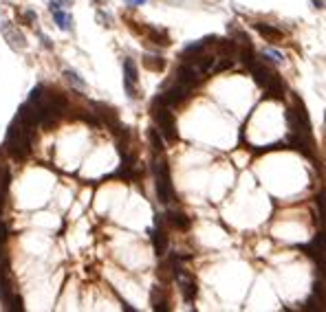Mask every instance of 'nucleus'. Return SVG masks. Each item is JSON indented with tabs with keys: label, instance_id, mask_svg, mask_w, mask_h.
I'll return each instance as SVG.
<instances>
[{
	"label": "nucleus",
	"instance_id": "nucleus-1",
	"mask_svg": "<svg viewBox=\"0 0 326 312\" xmlns=\"http://www.w3.org/2000/svg\"><path fill=\"white\" fill-rule=\"evenodd\" d=\"M29 104L35 112L38 125H42L44 130H51L66 112L64 97L60 93H47L44 88H33L31 95H29Z\"/></svg>",
	"mask_w": 326,
	"mask_h": 312
},
{
	"label": "nucleus",
	"instance_id": "nucleus-24",
	"mask_svg": "<svg viewBox=\"0 0 326 312\" xmlns=\"http://www.w3.org/2000/svg\"><path fill=\"white\" fill-rule=\"evenodd\" d=\"M64 77L69 79V84H73L78 90H84V88H86V84L80 79V75L75 73V70H64Z\"/></svg>",
	"mask_w": 326,
	"mask_h": 312
},
{
	"label": "nucleus",
	"instance_id": "nucleus-15",
	"mask_svg": "<svg viewBox=\"0 0 326 312\" xmlns=\"http://www.w3.org/2000/svg\"><path fill=\"white\" fill-rule=\"evenodd\" d=\"M165 218H167V222H170L174 229H179V231H187L190 224H192V220L187 218L183 211H167Z\"/></svg>",
	"mask_w": 326,
	"mask_h": 312
},
{
	"label": "nucleus",
	"instance_id": "nucleus-27",
	"mask_svg": "<svg viewBox=\"0 0 326 312\" xmlns=\"http://www.w3.org/2000/svg\"><path fill=\"white\" fill-rule=\"evenodd\" d=\"M146 0H130V4H144Z\"/></svg>",
	"mask_w": 326,
	"mask_h": 312
},
{
	"label": "nucleus",
	"instance_id": "nucleus-21",
	"mask_svg": "<svg viewBox=\"0 0 326 312\" xmlns=\"http://www.w3.org/2000/svg\"><path fill=\"white\" fill-rule=\"evenodd\" d=\"M51 11H53V16H55V20H58V24L62 29H71L73 27V18L71 16H66V13H62L60 11V7L55 2H51Z\"/></svg>",
	"mask_w": 326,
	"mask_h": 312
},
{
	"label": "nucleus",
	"instance_id": "nucleus-17",
	"mask_svg": "<svg viewBox=\"0 0 326 312\" xmlns=\"http://www.w3.org/2000/svg\"><path fill=\"white\" fill-rule=\"evenodd\" d=\"M302 250H304L307 255H311V257H320V262H322V257H324V255H322V253H324V235L320 233L311 244L302 247Z\"/></svg>",
	"mask_w": 326,
	"mask_h": 312
},
{
	"label": "nucleus",
	"instance_id": "nucleus-16",
	"mask_svg": "<svg viewBox=\"0 0 326 312\" xmlns=\"http://www.w3.org/2000/svg\"><path fill=\"white\" fill-rule=\"evenodd\" d=\"M256 31L262 35L264 40H269V42H278V40H282V31L276 27H271V24H264V22H258L256 24Z\"/></svg>",
	"mask_w": 326,
	"mask_h": 312
},
{
	"label": "nucleus",
	"instance_id": "nucleus-20",
	"mask_svg": "<svg viewBox=\"0 0 326 312\" xmlns=\"http://www.w3.org/2000/svg\"><path fill=\"white\" fill-rule=\"evenodd\" d=\"M144 66H146L148 70H152V73H161V70L165 68V60L157 58V55H146V58H144Z\"/></svg>",
	"mask_w": 326,
	"mask_h": 312
},
{
	"label": "nucleus",
	"instance_id": "nucleus-5",
	"mask_svg": "<svg viewBox=\"0 0 326 312\" xmlns=\"http://www.w3.org/2000/svg\"><path fill=\"white\" fill-rule=\"evenodd\" d=\"M13 295H16V290H13V279H11V270H9V259L2 257V262H0V301L4 304V308L9 310V304H11Z\"/></svg>",
	"mask_w": 326,
	"mask_h": 312
},
{
	"label": "nucleus",
	"instance_id": "nucleus-4",
	"mask_svg": "<svg viewBox=\"0 0 326 312\" xmlns=\"http://www.w3.org/2000/svg\"><path fill=\"white\" fill-rule=\"evenodd\" d=\"M155 174H157V198L159 202L167 204L174 198V189H172V178H170V167H167V161H157L155 163Z\"/></svg>",
	"mask_w": 326,
	"mask_h": 312
},
{
	"label": "nucleus",
	"instance_id": "nucleus-10",
	"mask_svg": "<svg viewBox=\"0 0 326 312\" xmlns=\"http://www.w3.org/2000/svg\"><path fill=\"white\" fill-rule=\"evenodd\" d=\"M137 81H139L137 64L132 62L130 58H126L124 60V84H126V90H128L130 97H137Z\"/></svg>",
	"mask_w": 326,
	"mask_h": 312
},
{
	"label": "nucleus",
	"instance_id": "nucleus-6",
	"mask_svg": "<svg viewBox=\"0 0 326 312\" xmlns=\"http://www.w3.org/2000/svg\"><path fill=\"white\" fill-rule=\"evenodd\" d=\"M187 97H190V88L176 81L174 86H170V88H167L165 93L159 97V101H161V104H165V106H179V104H183V101L187 99Z\"/></svg>",
	"mask_w": 326,
	"mask_h": 312
},
{
	"label": "nucleus",
	"instance_id": "nucleus-25",
	"mask_svg": "<svg viewBox=\"0 0 326 312\" xmlns=\"http://www.w3.org/2000/svg\"><path fill=\"white\" fill-rule=\"evenodd\" d=\"M4 202H7V189L0 187V211L4 209Z\"/></svg>",
	"mask_w": 326,
	"mask_h": 312
},
{
	"label": "nucleus",
	"instance_id": "nucleus-22",
	"mask_svg": "<svg viewBox=\"0 0 326 312\" xmlns=\"http://www.w3.org/2000/svg\"><path fill=\"white\" fill-rule=\"evenodd\" d=\"M146 33H148V38H150L155 44H161V47H167V44H170V38H167L165 31H159V29H148Z\"/></svg>",
	"mask_w": 326,
	"mask_h": 312
},
{
	"label": "nucleus",
	"instance_id": "nucleus-8",
	"mask_svg": "<svg viewBox=\"0 0 326 312\" xmlns=\"http://www.w3.org/2000/svg\"><path fill=\"white\" fill-rule=\"evenodd\" d=\"M176 81L183 84V86H187V88H192V86H196V84H201L203 81V73L196 68V66L185 64V66H181V68L176 70Z\"/></svg>",
	"mask_w": 326,
	"mask_h": 312
},
{
	"label": "nucleus",
	"instance_id": "nucleus-28",
	"mask_svg": "<svg viewBox=\"0 0 326 312\" xmlns=\"http://www.w3.org/2000/svg\"><path fill=\"white\" fill-rule=\"evenodd\" d=\"M313 4L315 7H322V0H313Z\"/></svg>",
	"mask_w": 326,
	"mask_h": 312
},
{
	"label": "nucleus",
	"instance_id": "nucleus-26",
	"mask_svg": "<svg viewBox=\"0 0 326 312\" xmlns=\"http://www.w3.org/2000/svg\"><path fill=\"white\" fill-rule=\"evenodd\" d=\"M33 20H35L33 11H24V22H33Z\"/></svg>",
	"mask_w": 326,
	"mask_h": 312
},
{
	"label": "nucleus",
	"instance_id": "nucleus-14",
	"mask_svg": "<svg viewBox=\"0 0 326 312\" xmlns=\"http://www.w3.org/2000/svg\"><path fill=\"white\" fill-rule=\"evenodd\" d=\"M152 244H155V253L157 255H165V250H167V235H165V231H163V227H161L159 216H157V229L152 231Z\"/></svg>",
	"mask_w": 326,
	"mask_h": 312
},
{
	"label": "nucleus",
	"instance_id": "nucleus-13",
	"mask_svg": "<svg viewBox=\"0 0 326 312\" xmlns=\"http://www.w3.org/2000/svg\"><path fill=\"white\" fill-rule=\"evenodd\" d=\"M249 70H251L253 79H256V84H258V86H262V88H264V86H267V84H269V81H271L273 77H278V75L273 73V70L269 68V66L260 64V62H258V60H256V62H253L251 66H249Z\"/></svg>",
	"mask_w": 326,
	"mask_h": 312
},
{
	"label": "nucleus",
	"instance_id": "nucleus-19",
	"mask_svg": "<svg viewBox=\"0 0 326 312\" xmlns=\"http://www.w3.org/2000/svg\"><path fill=\"white\" fill-rule=\"evenodd\" d=\"M264 95H267L269 99H282L284 95H282V81H280V77H273L264 86Z\"/></svg>",
	"mask_w": 326,
	"mask_h": 312
},
{
	"label": "nucleus",
	"instance_id": "nucleus-9",
	"mask_svg": "<svg viewBox=\"0 0 326 312\" xmlns=\"http://www.w3.org/2000/svg\"><path fill=\"white\" fill-rule=\"evenodd\" d=\"M2 35H4V40L9 42V47H11V49H16V51L27 49V38H24L22 31H18V27H13L11 22L2 24Z\"/></svg>",
	"mask_w": 326,
	"mask_h": 312
},
{
	"label": "nucleus",
	"instance_id": "nucleus-18",
	"mask_svg": "<svg viewBox=\"0 0 326 312\" xmlns=\"http://www.w3.org/2000/svg\"><path fill=\"white\" fill-rule=\"evenodd\" d=\"M152 308H155L157 312H165V310H170V306H167V297H165V290L163 288H159V286H157L155 290H152Z\"/></svg>",
	"mask_w": 326,
	"mask_h": 312
},
{
	"label": "nucleus",
	"instance_id": "nucleus-3",
	"mask_svg": "<svg viewBox=\"0 0 326 312\" xmlns=\"http://www.w3.org/2000/svg\"><path fill=\"white\" fill-rule=\"evenodd\" d=\"M152 115H155L157 124H159V130H161L163 139H167V141H176L179 132H176V121H174V115L170 112V106L161 104V101L157 99V101H155V106H152Z\"/></svg>",
	"mask_w": 326,
	"mask_h": 312
},
{
	"label": "nucleus",
	"instance_id": "nucleus-12",
	"mask_svg": "<svg viewBox=\"0 0 326 312\" xmlns=\"http://www.w3.org/2000/svg\"><path fill=\"white\" fill-rule=\"evenodd\" d=\"M95 108H97V115L101 117V121L106 124V127H110V130L119 132L121 130V124H119V117H117L115 108H110V106H104V104H95Z\"/></svg>",
	"mask_w": 326,
	"mask_h": 312
},
{
	"label": "nucleus",
	"instance_id": "nucleus-2",
	"mask_svg": "<svg viewBox=\"0 0 326 312\" xmlns=\"http://www.w3.org/2000/svg\"><path fill=\"white\" fill-rule=\"evenodd\" d=\"M9 156L16 158V161H24L29 158L33 150V130H29L27 125H22L16 119L7 130V141H4Z\"/></svg>",
	"mask_w": 326,
	"mask_h": 312
},
{
	"label": "nucleus",
	"instance_id": "nucleus-7",
	"mask_svg": "<svg viewBox=\"0 0 326 312\" xmlns=\"http://www.w3.org/2000/svg\"><path fill=\"white\" fill-rule=\"evenodd\" d=\"M289 145H291L295 152L304 154L307 158H315L313 139H311V134H300V132H291V134H289Z\"/></svg>",
	"mask_w": 326,
	"mask_h": 312
},
{
	"label": "nucleus",
	"instance_id": "nucleus-23",
	"mask_svg": "<svg viewBox=\"0 0 326 312\" xmlns=\"http://www.w3.org/2000/svg\"><path fill=\"white\" fill-rule=\"evenodd\" d=\"M148 139H150V145L155 152H163V139L159 134V130H155V127H150L148 130Z\"/></svg>",
	"mask_w": 326,
	"mask_h": 312
},
{
	"label": "nucleus",
	"instance_id": "nucleus-11",
	"mask_svg": "<svg viewBox=\"0 0 326 312\" xmlns=\"http://www.w3.org/2000/svg\"><path fill=\"white\" fill-rule=\"evenodd\" d=\"M174 277L179 279V284H181L183 299H185V301H194V297H196V281H194V277H190V275H187L183 268L176 270Z\"/></svg>",
	"mask_w": 326,
	"mask_h": 312
}]
</instances>
